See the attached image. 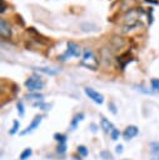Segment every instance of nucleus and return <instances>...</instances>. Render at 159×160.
<instances>
[{"mask_svg":"<svg viewBox=\"0 0 159 160\" xmlns=\"http://www.w3.org/2000/svg\"><path fill=\"white\" fill-rule=\"evenodd\" d=\"M80 56H81V48L78 44H75L74 41H68L65 51L58 56V60L59 61H66L70 58H78L79 59Z\"/></svg>","mask_w":159,"mask_h":160,"instance_id":"obj_1","label":"nucleus"},{"mask_svg":"<svg viewBox=\"0 0 159 160\" xmlns=\"http://www.w3.org/2000/svg\"><path fill=\"white\" fill-rule=\"evenodd\" d=\"M81 65L90 69V70H96L98 69V60L96 56L94 55L93 50L90 48H85L83 52V59H81Z\"/></svg>","mask_w":159,"mask_h":160,"instance_id":"obj_2","label":"nucleus"},{"mask_svg":"<svg viewBox=\"0 0 159 160\" xmlns=\"http://www.w3.org/2000/svg\"><path fill=\"white\" fill-rule=\"evenodd\" d=\"M43 86H44V82L41 78L38 75H33L25 81V88L31 92H38L39 90L43 89Z\"/></svg>","mask_w":159,"mask_h":160,"instance_id":"obj_3","label":"nucleus"},{"mask_svg":"<svg viewBox=\"0 0 159 160\" xmlns=\"http://www.w3.org/2000/svg\"><path fill=\"white\" fill-rule=\"evenodd\" d=\"M84 92H85V95L89 98V99H91L94 102H96L98 105H101L103 102H104V96L100 94V92H98L96 90H94L93 88H89V86H86V88H84Z\"/></svg>","mask_w":159,"mask_h":160,"instance_id":"obj_4","label":"nucleus"},{"mask_svg":"<svg viewBox=\"0 0 159 160\" xmlns=\"http://www.w3.org/2000/svg\"><path fill=\"white\" fill-rule=\"evenodd\" d=\"M43 118H44L43 115H36V116H34V119L31 120L30 125H29V126H26V129H25V130L20 131V135H26V134H30V132H33L35 129H38V126L40 125V122H41Z\"/></svg>","mask_w":159,"mask_h":160,"instance_id":"obj_5","label":"nucleus"},{"mask_svg":"<svg viewBox=\"0 0 159 160\" xmlns=\"http://www.w3.org/2000/svg\"><path fill=\"white\" fill-rule=\"evenodd\" d=\"M134 60V58H133V55L130 54V52H124V54H121L120 56H118L116 58V62H118V65H119V68H120V70H124L125 69V66L129 64V62H131Z\"/></svg>","mask_w":159,"mask_h":160,"instance_id":"obj_6","label":"nucleus"},{"mask_svg":"<svg viewBox=\"0 0 159 160\" xmlns=\"http://www.w3.org/2000/svg\"><path fill=\"white\" fill-rule=\"evenodd\" d=\"M11 26L9 25V22L5 19H0V35L1 38L9 39L11 36Z\"/></svg>","mask_w":159,"mask_h":160,"instance_id":"obj_7","label":"nucleus"},{"mask_svg":"<svg viewBox=\"0 0 159 160\" xmlns=\"http://www.w3.org/2000/svg\"><path fill=\"white\" fill-rule=\"evenodd\" d=\"M138 132H139V130H138V128H136L135 125H129V126L125 128V130H124V132H123V136H124L125 140H130V139H133L134 136H136Z\"/></svg>","mask_w":159,"mask_h":160,"instance_id":"obj_8","label":"nucleus"},{"mask_svg":"<svg viewBox=\"0 0 159 160\" xmlns=\"http://www.w3.org/2000/svg\"><path fill=\"white\" fill-rule=\"evenodd\" d=\"M100 125H101V129H103L105 132H109V134L115 129L114 125H113L108 119H104V118L100 120Z\"/></svg>","mask_w":159,"mask_h":160,"instance_id":"obj_9","label":"nucleus"},{"mask_svg":"<svg viewBox=\"0 0 159 160\" xmlns=\"http://www.w3.org/2000/svg\"><path fill=\"white\" fill-rule=\"evenodd\" d=\"M84 119V114L83 112H79V114H76L75 116H74V119L71 120V124H70V129L71 130H74L76 126H78V124L81 121Z\"/></svg>","mask_w":159,"mask_h":160,"instance_id":"obj_10","label":"nucleus"},{"mask_svg":"<svg viewBox=\"0 0 159 160\" xmlns=\"http://www.w3.org/2000/svg\"><path fill=\"white\" fill-rule=\"evenodd\" d=\"M26 99H31V100H38V101H40V100H43V94H40V92H30V94H28L26 96H25Z\"/></svg>","mask_w":159,"mask_h":160,"instance_id":"obj_11","label":"nucleus"},{"mask_svg":"<svg viewBox=\"0 0 159 160\" xmlns=\"http://www.w3.org/2000/svg\"><path fill=\"white\" fill-rule=\"evenodd\" d=\"M35 70L41 71V72H45V74H48V75H56V74H58L56 70H53V69H50V68H35Z\"/></svg>","mask_w":159,"mask_h":160,"instance_id":"obj_12","label":"nucleus"},{"mask_svg":"<svg viewBox=\"0 0 159 160\" xmlns=\"http://www.w3.org/2000/svg\"><path fill=\"white\" fill-rule=\"evenodd\" d=\"M33 106H34V108H39V109H41V110H49L51 105H48V104L43 102V100H40V101L34 102V104H33Z\"/></svg>","mask_w":159,"mask_h":160,"instance_id":"obj_13","label":"nucleus"},{"mask_svg":"<svg viewBox=\"0 0 159 160\" xmlns=\"http://www.w3.org/2000/svg\"><path fill=\"white\" fill-rule=\"evenodd\" d=\"M54 139H55L59 144H66V136H65L64 134L55 132V134H54Z\"/></svg>","mask_w":159,"mask_h":160,"instance_id":"obj_14","label":"nucleus"},{"mask_svg":"<svg viewBox=\"0 0 159 160\" xmlns=\"http://www.w3.org/2000/svg\"><path fill=\"white\" fill-rule=\"evenodd\" d=\"M33 154V150L30 148H26L23 150V152L20 154V160H26L28 158H30V155Z\"/></svg>","mask_w":159,"mask_h":160,"instance_id":"obj_15","label":"nucleus"},{"mask_svg":"<svg viewBox=\"0 0 159 160\" xmlns=\"http://www.w3.org/2000/svg\"><path fill=\"white\" fill-rule=\"evenodd\" d=\"M19 128H20V122H19V120H16V119H15V120L13 121V128H11V129H10V131H9V132H10V135L16 134V131L19 130Z\"/></svg>","mask_w":159,"mask_h":160,"instance_id":"obj_16","label":"nucleus"},{"mask_svg":"<svg viewBox=\"0 0 159 160\" xmlns=\"http://www.w3.org/2000/svg\"><path fill=\"white\" fill-rule=\"evenodd\" d=\"M16 109H18L19 116H24V112H25V108H24V104H23V101H18V104H16Z\"/></svg>","mask_w":159,"mask_h":160,"instance_id":"obj_17","label":"nucleus"},{"mask_svg":"<svg viewBox=\"0 0 159 160\" xmlns=\"http://www.w3.org/2000/svg\"><path fill=\"white\" fill-rule=\"evenodd\" d=\"M76 150H78V152H79L81 156H86V155H88V149H86L84 145H79V146L76 148Z\"/></svg>","mask_w":159,"mask_h":160,"instance_id":"obj_18","label":"nucleus"},{"mask_svg":"<svg viewBox=\"0 0 159 160\" xmlns=\"http://www.w3.org/2000/svg\"><path fill=\"white\" fill-rule=\"evenodd\" d=\"M150 148H151V152L154 154V156H156L159 154V144L158 142H151Z\"/></svg>","mask_w":159,"mask_h":160,"instance_id":"obj_19","label":"nucleus"},{"mask_svg":"<svg viewBox=\"0 0 159 160\" xmlns=\"http://www.w3.org/2000/svg\"><path fill=\"white\" fill-rule=\"evenodd\" d=\"M153 91H159V79H151L150 81Z\"/></svg>","mask_w":159,"mask_h":160,"instance_id":"obj_20","label":"nucleus"},{"mask_svg":"<svg viewBox=\"0 0 159 160\" xmlns=\"http://www.w3.org/2000/svg\"><path fill=\"white\" fill-rule=\"evenodd\" d=\"M119 136H120V131H119L118 129H114V130L110 132V138H111V140H118Z\"/></svg>","mask_w":159,"mask_h":160,"instance_id":"obj_21","label":"nucleus"},{"mask_svg":"<svg viewBox=\"0 0 159 160\" xmlns=\"http://www.w3.org/2000/svg\"><path fill=\"white\" fill-rule=\"evenodd\" d=\"M100 156H101V158H103L104 160H111V159H113V156H111V154H110L109 151H105V150L100 152Z\"/></svg>","mask_w":159,"mask_h":160,"instance_id":"obj_22","label":"nucleus"},{"mask_svg":"<svg viewBox=\"0 0 159 160\" xmlns=\"http://www.w3.org/2000/svg\"><path fill=\"white\" fill-rule=\"evenodd\" d=\"M146 15H148V19H149V25H151V24H153V20H154V19H153V9H151V8H149Z\"/></svg>","mask_w":159,"mask_h":160,"instance_id":"obj_23","label":"nucleus"},{"mask_svg":"<svg viewBox=\"0 0 159 160\" xmlns=\"http://www.w3.org/2000/svg\"><path fill=\"white\" fill-rule=\"evenodd\" d=\"M65 149H66V144H59L58 148H56V151L58 152H64Z\"/></svg>","mask_w":159,"mask_h":160,"instance_id":"obj_24","label":"nucleus"},{"mask_svg":"<svg viewBox=\"0 0 159 160\" xmlns=\"http://www.w3.org/2000/svg\"><path fill=\"white\" fill-rule=\"evenodd\" d=\"M0 4H1V9H0V12H1V14H4V12L6 11V9H8V6H6V2H5V0H0Z\"/></svg>","mask_w":159,"mask_h":160,"instance_id":"obj_25","label":"nucleus"},{"mask_svg":"<svg viewBox=\"0 0 159 160\" xmlns=\"http://www.w3.org/2000/svg\"><path fill=\"white\" fill-rule=\"evenodd\" d=\"M108 108H109V110H110L113 114H116V108H115L114 102H109V104H108Z\"/></svg>","mask_w":159,"mask_h":160,"instance_id":"obj_26","label":"nucleus"},{"mask_svg":"<svg viewBox=\"0 0 159 160\" xmlns=\"http://www.w3.org/2000/svg\"><path fill=\"white\" fill-rule=\"evenodd\" d=\"M18 20H19V22H20V25H21V26H24V25H25V22H24V20H23V18H21L20 15H16V21H18Z\"/></svg>","mask_w":159,"mask_h":160,"instance_id":"obj_27","label":"nucleus"},{"mask_svg":"<svg viewBox=\"0 0 159 160\" xmlns=\"http://www.w3.org/2000/svg\"><path fill=\"white\" fill-rule=\"evenodd\" d=\"M115 151H116L118 154H121V152H123V145H118V146L115 148Z\"/></svg>","mask_w":159,"mask_h":160,"instance_id":"obj_28","label":"nucleus"},{"mask_svg":"<svg viewBox=\"0 0 159 160\" xmlns=\"http://www.w3.org/2000/svg\"><path fill=\"white\" fill-rule=\"evenodd\" d=\"M145 1L149 4H153V5H159V0H145Z\"/></svg>","mask_w":159,"mask_h":160,"instance_id":"obj_29","label":"nucleus"},{"mask_svg":"<svg viewBox=\"0 0 159 160\" xmlns=\"http://www.w3.org/2000/svg\"><path fill=\"white\" fill-rule=\"evenodd\" d=\"M90 128H91V131H94V132H95V131H96V129H98L95 124H91V125H90Z\"/></svg>","mask_w":159,"mask_h":160,"instance_id":"obj_30","label":"nucleus"}]
</instances>
